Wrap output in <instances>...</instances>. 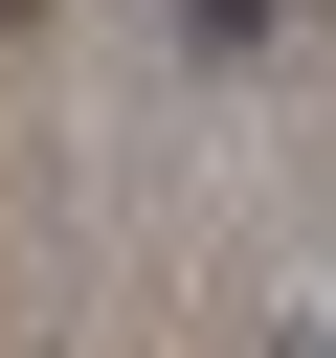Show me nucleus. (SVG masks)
<instances>
[{"instance_id": "2", "label": "nucleus", "mask_w": 336, "mask_h": 358, "mask_svg": "<svg viewBox=\"0 0 336 358\" xmlns=\"http://www.w3.org/2000/svg\"><path fill=\"white\" fill-rule=\"evenodd\" d=\"M269 358H336V313H291V336H269Z\"/></svg>"}, {"instance_id": "1", "label": "nucleus", "mask_w": 336, "mask_h": 358, "mask_svg": "<svg viewBox=\"0 0 336 358\" xmlns=\"http://www.w3.org/2000/svg\"><path fill=\"white\" fill-rule=\"evenodd\" d=\"M179 45H202V67H246V45H269V0H179Z\"/></svg>"}]
</instances>
